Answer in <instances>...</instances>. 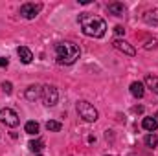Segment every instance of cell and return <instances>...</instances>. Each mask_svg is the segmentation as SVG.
I'll return each mask as SVG.
<instances>
[{
	"mask_svg": "<svg viewBox=\"0 0 158 156\" xmlns=\"http://www.w3.org/2000/svg\"><path fill=\"white\" fill-rule=\"evenodd\" d=\"M79 26L83 30V33L86 37H94V39H101L107 33V22L92 13H81L79 15Z\"/></svg>",
	"mask_w": 158,
	"mask_h": 156,
	"instance_id": "6da1fadb",
	"label": "cell"
},
{
	"mask_svg": "<svg viewBox=\"0 0 158 156\" xmlns=\"http://www.w3.org/2000/svg\"><path fill=\"white\" fill-rule=\"evenodd\" d=\"M81 55V50H79L77 44L70 42V40H61L55 44V57H57V63L59 64H64V66H70L74 64Z\"/></svg>",
	"mask_w": 158,
	"mask_h": 156,
	"instance_id": "7a4b0ae2",
	"label": "cell"
},
{
	"mask_svg": "<svg viewBox=\"0 0 158 156\" xmlns=\"http://www.w3.org/2000/svg\"><path fill=\"white\" fill-rule=\"evenodd\" d=\"M76 110H77L79 117H83L86 123H94V121L99 117V112H98V109H96L92 103L85 101V99L77 101V105H76Z\"/></svg>",
	"mask_w": 158,
	"mask_h": 156,
	"instance_id": "3957f363",
	"label": "cell"
},
{
	"mask_svg": "<svg viewBox=\"0 0 158 156\" xmlns=\"http://www.w3.org/2000/svg\"><path fill=\"white\" fill-rule=\"evenodd\" d=\"M40 99H42L44 107H55L57 101H59V92H57V88L52 86V84H44V86L40 88Z\"/></svg>",
	"mask_w": 158,
	"mask_h": 156,
	"instance_id": "277c9868",
	"label": "cell"
},
{
	"mask_svg": "<svg viewBox=\"0 0 158 156\" xmlns=\"http://www.w3.org/2000/svg\"><path fill=\"white\" fill-rule=\"evenodd\" d=\"M0 121L6 125V127H17L19 123H20V117H19V114L13 110V109H2L0 110Z\"/></svg>",
	"mask_w": 158,
	"mask_h": 156,
	"instance_id": "5b68a950",
	"label": "cell"
},
{
	"mask_svg": "<svg viewBox=\"0 0 158 156\" xmlns=\"http://www.w3.org/2000/svg\"><path fill=\"white\" fill-rule=\"evenodd\" d=\"M42 9V4H33V2H28V4H22L20 6V15L24 18H35Z\"/></svg>",
	"mask_w": 158,
	"mask_h": 156,
	"instance_id": "8992f818",
	"label": "cell"
},
{
	"mask_svg": "<svg viewBox=\"0 0 158 156\" xmlns=\"http://www.w3.org/2000/svg\"><path fill=\"white\" fill-rule=\"evenodd\" d=\"M112 46H114V50H118V51L129 55V57H134V55H136L134 46H131L129 42H125V40H121V39H114L112 40Z\"/></svg>",
	"mask_w": 158,
	"mask_h": 156,
	"instance_id": "52a82bcc",
	"label": "cell"
},
{
	"mask_svg": "<svg viewBox=\"0 0 158 156\" xmlns=\"http://www.w3.org/2000/svg\"><path fill=\"white\" fill-rule=\"evenodd\" d=\"M131 94H132L136 99H142V97L145 96V84H143V83H140V81L131 83Z\"/></svg>",
	"mask_w": 158,
	"mask_h": 156,
	"instance_id": "ba28073f",
	"label": "cell"
},
{
	"mask_svg": "<svg viewBox=\"0 0 158 156\" xmlns=\"http://www.w3.org/2000/svg\"><path fill=\"white\" fill-rule=\"evenodd\" d=\"M107 11L110 15H114V17H123L125 15V6L121 2H112V4L107 6Z\"/></svg>",
	"mask_w": 158,
	"mask_h": 156,
	"instance_id": "9c48e42d",
	"label": "cell"
},
{
	"mask_svg": "<svg viewBox=\"0 0 158 156\" xmlns=\"http://www.w3.org/2000/svg\"><path fill=\"white\" fill-rule=\"evenodd\" d=\"M17 53H19V57H20V61H22L24 64H30V63L33 61V53H31V50L26 48V46H20V48L17 50Z\"/></svg>",
	"mask_w": 158,
	"mask_h": 156,
	"instance_id": "30bf717a",
	"label": "cell"
},
{
	"mask_svg": "<svg viewBox=\"0 0 158 156\" xmlns=\"http://www.w3.org/2000/svg\"><path fill=\"white\" fill-rule=\"evenodd\" d=\"M24 96H26V99H28V101H37V99L40 97V86H37V84L28 86Z\"/></svg>",
	"mask_w": 158,
	"mask_h": 156,
	"instance_id": "8fae6325",
	"label": "cell"
},
{
	"mask_svg": "<svg viewBox=\"0 0 158 156\" xmlns=\"http://www.w3.org/2000/svg\"><path fill=\"white\" fill-rule=\"evenodd\" d=\"M142 127L147 130V132H155L158 129V121H156V117H153V116H147V117H143V121H142Z\"/></svg>",
	"mask_w": 158,
	"mask_h": 156,
	"instance_id": "7c38bea8",
	"label": "cell"
},
{
	"mask_svg": "<svg viewBox=\"0 0 158 156\" xmlns=\"http://www.w3.org/2000/svg\"><path fill=\"white\" fill-rule=\"evenodd\" d=\"M145 86H147V88H151V90L158 96V77H156V76H151V74H149V76H145Z\"/></svg>",
	"mask_w": 158,
	"mask_h": 156,
	"instance_id": "4fadbf2b",
	"label": "cell"
},
{
	"mask_svg": "<svg viewBox=\"0 0 158 156\" xmlns=\"http://www.w3.org/2000/svg\"><path fill=\"white\" fill-rule=\"evenodd\" d=\"M28 147H30V151H31V153H35V154H37V153H40V151L44 149V142H42V140H31V142L28 143Z\"/></svg>",
	"mask_w": 158,
	"mask_h": 156,
	"instance_id": "5bb4252c",
	"label": "cell"
},
{
	"mask_svg": "<svg viewBox=\"0 0 158 156\" xmlns=\"http://www.w3.org/2000/svg\"><path fill=\"white\" fill-rule=\"evenodd\" d=\"M24 130H26L28 134H37V132H39V123H37V121H28V123L24 125Z\"/></svg>",
	"mask_w": 158,
	"mask_h": 156,
	"instance_id": "9a60e30c",
	"label": "cell"
},
{
	"mask_svg": "<svg viewBox=\"0 0 158 156\" xmlns=\"http://www.w3.org/2000/svg\"><path fill=\"white\" fill-rule=\"evenodd\" d=\"M143 18H145L147 24H158V11L156 9H155V11H147Z\"/></svg>",
	"mask_w": 158,
	"mask_h": 156,
	"instance_id": "2e32d148",
	"label": "cell"
},
{
	"mask_svg": "<svg viewBox=\"0 0 158 156\" xmlns=\"http://www.w3.org/2000/svg\"><path fill=\"white\" fill-rule=\"evenodd\" d=\"M145 145H147V147H151V149H155V147L158 145V136H156V134H153V132H151V134H147V136H145Z\"/></svg>",
	"mask_w": 158,
	"mask_h": 156,
	"instance_id": "e0dca14e",
	"label": "cell"
},
{
	"mask_svg": "<svg viewBox=\"0 0 158 156\" xmlns=\"http://www.w3.org/2000/svg\"><path fill=\"white\" fill-rule=\"evenodd\" d=\"M61 123L59 121H53V119H50V121H46V129L50 130V132H59L61 130Z\"/></svg>",
	"mask_w": 158,
	"mask_h": 156,
	"instance_id": "ac0fdd59",
	"label": "cell"
},
{
	"mask_svg": "<svg viewBox=\"0 0 158 156\" xmlns=\"http://www.w3.org/2000/svg\"><path fill=\"white\" fill-rule=\"evenodd\" d=\"M156 42H158L156 39H149L147 42H145V44H143V48H145V50H155V48L158 46Z\"/></svg>",
	"mask_w": 158,
	"mask_h": 156,
	"instance_id": "d6986e66",
	"label": "cell"
},
{
	"mask_svg": "<svg viewBox=\"0 0 158 156\" xmlns=\"http://www.w3.org/2000/svg\"><path fill=\"white\" fill-rule=\"evenodd\" d=\"M2 90H4L6 94H11V92H13V84H11L9 81H4V83H2Z\"/></svg>",
	"mask_w": 158,
	"mask_h": 156,
	"instance_id": "ffe728a7",
	"label": "cell"
},
{
	"mask_svg": "<svg viewBox=\"0 0 158 156\" xmlns=\"http://www.w3.org/2000/svg\"><path fill=\"white\" fill-rule=\"evenodd\" d=\"M114 33H116V35H125V28H123V26H116V28H114Z\"/></svg>",
	"mask_w": 158,
	"mask_h": 156,
	"instance_id": "44dd1931",
	"label": "cell"
},
{
	"mask_svg": "<svg viewBox=\"0 0 158 156\" xmlns=\"http://www.w3.org/2000/svg\"><path fill=\"white\" fill-rule=\"evenodd\" d=\"M7 64H9V61L4 59V57H0V66H7Z\"/></svg>",
	"mask_w": 158,
	"mask_h": 156,
	"instance_id": "7402d4cb",
	"label": "cell"
},
{
	"mask_svg": "<svg viewBox=\"0 0 158 156\" xmlns=\"http://www.w3.org/2000/svg\"><path fill=\"white\" fill-rule=\"evenodd\" d=\"M142 110H143V107H134L132 109V112H142Z\"/></svg>",
	"mask_w": 158,
	"mask_h": 156,
	"instance_id": "603a6c76",
	"label": "cell"
},
{
	"mask_svg": "<svg viewBox=\"0 0 158 156\" xmlns=\"http://www.w3.org/2000/svg\"><path fill=\"white\" fill-rule=\"evenodd\" d=\"M155 117H156V121H158V112H156V116H155Z\"/></svg>",
	"mask_w": 158,
	"mask_h": 156,
	"instance_id": "cb8c5ba5",
	"label": "cell"
},
{
	"mask_svg": "<svg viewBox=\"0 0 158 156\" xmlns=\"http://www.w3.org/2000/svg\"><path fill=\"white\" fill-rule=\"evenodd\" d=\"M35 156H42V154H35Z\"/></svg>",
	"mask_w": 158,
	"mask_h": 156,
	"instance_id": "d4e9b609",
	"label": "cell"
}]
</instances>
